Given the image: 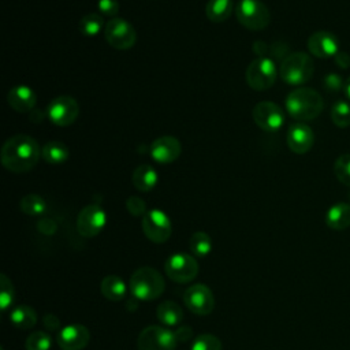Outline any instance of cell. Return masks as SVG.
<instances>
[{
  "mask_svg": "<svg viewBox=\"0 0 350 350\" xmlns=\"http://www.w3.org/2000/svg\"><path fill=\"white\" fill-rule=\"evenodd\" d=\"M41 157L38 142L26 134L10 137L1 146V164L11 172L22 174L30 171Z\"/></svg>",
  "mask_w": 350,
  "mask_h": 350,
  "instance_id": "1",
  "label": "cell"
},
{
  "mask_svg": "<svg viewBox=\"0 0 350 350\" xmlns=\"http://www.w3.org/2000/svg\"><path fill=\"white\" fill-rule=\"evenodd\" d=\"M324 108L323 97L312 88H298L286 97L287 113L299 120L308 122L316 119Z\"/></svg>",
  "mask_w": 350,
  "mask_h": 350,
  "instance_id": "2",
  "label": "cell"
},
{
  "mask_svg": "<svg viewBox=\"0 0 350 350\" xmlns=\"http://www.w3.org/2000/svg\"><path fill=\"white\" fill-rule=\"evenodd\" d=\"M165 288L161 273L150 267H142L134 271L130 278V291L139 301H152L159 298Z\"/></svg>",
  "mask_w": 350,
  "mask_h": 350,
  "instance_id": "3",
  "label": "cell"
},
{
  "mask_svg": "<svg viewBox=\"0 0 350 350\" xmlns=\"http://www.w3.org/2000/svg\"><path fill=\"white\" fill-rule=\"evenodd\" d=\"M314 71L312 57L305 52H293L286 56L280 64L279 75L287 85L299 86L306 83Z\"/></svg>",
  "mask_w": 350,
  "mask_h": 350,
  "instance_id": "4",
  "label": "cell"
},
{
  "mask_svg": "<svg viewBox=\"0 0 350 350\" xmlns=\"http://www.w3.org/2000/svg\"><path fill=\"white\" fill-rule=\"evenodd\" d=\"M238 22L249 30H262L271 21L267 5L260 0H241L235 8Z\"/></svg>",
  "mask_w": 350,
  "mask_h": 350,
  "instance_id": "5",
  "label": "cell"
},
{
  "mask_svg": "<svg viewBox=\"0 0 350 350\" xmlns=\"http://www.w3.org/2000/svg\"><path fill=\"white\" fill-rule=\"evenodd\" d=\"M278 77V70L275 63L269 57L260 56L252 60L246 68L245 78L247 85L253 90H267L269 89Z\"/></svg>",
  "mask_w": 350,
  "mask_h": 350,
  "instance_id": "6",
  "label": "cell"
},
{
  "mask_svg": "<svg viewBox=\"0 0 350 350\" xmlns=\"http://www.w3.org/2000/svg\"><path fill=\"white\" fill-rule=\"evenodd\" d=\"M178 345L175 332L160 325L144 328L137 340L138 350H175Z\"/></svg>",
  "mask_w": 350,
  "mask_h": 350,
  "instance_id": "7",
  "label": "cell"
},
{
  "mask_svg": "<svg viewBox=\"0 0 350 350\" xmlns=\"http://www.w3.org/2000/svg\"><path fill=\"white\" fill-rule=\"evenodd\" d=\"M104 36L107 42L115 48V49H120V51H126L130 49L137 40V33L133 27L131 23H129L126 19L123 18H111L105 27H104Z\"/></svg>",
  "mask_w": 350,
  "mask_h": 350,
  "instance_id": "8",
  "label": "cell"
},
{
  "mask_svg": "<svg viewBox=\"0 0 350 350\" xmlns=\"http://www.w3.org/2000/svg\"><path fill=\"white\" fill-rule=\"evenodd\" d=\"M142 231L154 243H164L172 232V224L167 213L160 209H150L142 216Z\"/></svg>",
  "mask_w": 350,
  "mask_h": 350,
  "instance_id": "9",
  "label": "cell"
},
{
  "mask_svg": "<svg viewBox=\"0 0 350 350\" xmlns=\"http://www.w3.org/2000/svg\"><path fill=\"white\" fill-rule=\"evenodd\" d=\"M164 271L171 280L176 283H187L197 276L198 264L190 254L175 253L167 258Z\"/></svg>",
  "mask_w": 350,
  "mask_h": 350,
  "instance_id": "10",
  "label": "cell"
},
{
  "mask_svg": "<svg viewBox=\"0 0 350 350\" xmlns=\"http://www.w3.org/2000/svg\"><path fill=\"white\" fill-rule=\"evenodd\" d=\"M107 224V213L97 204L83 206L77 217V230L85 238L98 235Z\"/></svg>",
  "mask_w": 350,
  "mask_h": 350,
  "instance_id": "11",
  "label": "cell"
},
{
  "mask_svg": "<svg viewBox=\"0 0 350 350\" xmlns=\"http://www.w3.org/2000/svg\"><path fill=\"white\" fill-rule=\"evenodd\" d=\"M252 116L254 123L264 131H278L284 123L283 109L272 101H260L253 107Z\"/></svg>",
  "mask_w": 350,
  "mask_h": 350,
  "instance_id": "12",
  "label": "cell"
},
{
  "mask_svg": "<svg viewBox=\"0 0 350 350\" xmlns=\"http://www.w3.org/2000/svg\"><path fill=\"white\" fill-rule=\"evenodd\" d=\"M79 107L75 98L67 94L55 97L48 105V118L56 126L66 127L75 122L78 118Z\"/></svg>",
  "mask_w": 350,
  "mask_h": 350,
  "instance_id": "13",
  "label": "cell"
},
{
  "mask_svg": "<svg viewBox=\"0 0 350 350\" xmlns=\"http://www.w3.org/2000/svg\"><path fill=\"white\" fill-rule=\"evenodd\" d=\"M183 302L190 312L198 316H206L215 308L213 293L208 286L202 283L190 286L185 293Z\"/></svg>",
  "mask_w": 350,
  "mask_h": 350,
  "instance_id": "14",
  "label": "cell"
},
{
  "mask_svg": "<svg viewBox=\"0 0 350 350\" xmlns=\"http://www.w3.org/2000/svg\"><path fill=\"white\" fill-rule=\"evenodd\" d=\"M308 49L319 59L335 57L339 52V41L335 34L320 30L308 38Z\"/></svg>",
  "mask_w": 350,
  "mask_h": 350,
  "instance_id": "15",
  "label": "cell"
},
{
  "mask_svg": "<svg viewBox=\"0 0 350 350\" xmlns=\"http://www.w3.org/2000/svg\"><path fill=\"white\" fill-rule=\"evenodd\" d=\"M89 329L82 324L66 325L56 336V342L62 350H82L89 343Z\"/></svg>",
  "mask_w": 350,
  "mask_h": 350,
  "instance_id": "16",
  "label": "cell"
},
{
  "mask_svg": "<svg viewBox=\"0 0 350 350\" xmlns=\"http://www.w3.org/2000/svg\"><path fill=\"white\" fill-rule=\"evenodd\" d=\"M286 141L291 152L297 154H304L312 149L314 144V134L308 124L299 122L288 127Z\"/></svg>",
  "mask_w": 350,
  "mask_h": 350,
  "instance_id": "17",
  "label": "cell"
},
{
  "mask_svg": "<svg viewBox=\"0 0 350 350\" xmlns=\"http://www.w3.org/2000/svg\"><path fill=\"white\" fill-rule=\"evenodd\" d=\"M182 152L180 142L171 135L156 138L150 145V156L160 164H170L175 161Z\"/></svg>",
  "mask_w": 350,
  "mask_h": 350,
  "instance_id": "18",
  "label": "cell"
},
{
  "mask_svg": "<svg viewBox=\"0 0 350 350\" xmlns=\"http://www.w3.org/2000/svg\"><path fill=\"white\" fill-rule=\"evenodd\" d=\"M7 103L16 112H29L37 103V96L33 89L25 85L14 86L7 94Z\"/></svg>",
  "mask_w": 350,
  "mask_h": 350,
  "instance_id": "19",
  "label": "cell"
},
{
  "mask_svg": "<svg viewBox=\"0 0 350 350\" xmlns=\"http://www.w3.org/2000/svg\"><path fill=\"white\" fill-rule=\"evenodd\" d=\"M325 224L336 231L350 227V205L346 202L332 205L325 213Z\"/></svg>",
  "mask_w": 350,
  "mask_h": 350,
  "instance_id": "20",
  "label": "cell"
},
{
  "mask_svg": "<svg viewBox=\"0 0 350 350\" xmlns=\"http://www.w3.org/2000/svg\"><path fill=\"white\" fill-rule=\"evenodd\" d=\"M157 180H159L157 172L149 164L138 165L131 175V182L134 187L139 191H150L156 186Z\"/></svg>",
  "mask_w": 350,
  "mask_h": 350,
  "instance_id": "21",
  "label": "cell"
},
{
  "mask_svg": "<svg viewBox=\"0 0 350 350\" xmlns=\"http://www.w3.org/2000/svg\"><path fill=\"white\" fill-rule=\"evenodd\" d=\"M100 290L107 299L116 302L124 298L127 293V286L122 278L116 275H108L101 280Z\"/></svg>",
  "mask_w": 350,
  "mask_h": 350,
  "instance_id": "22",
  "label": "cell"
},
{
  "mask_svg": "<svg viewBox=\"0 0 350 350\" xmlns=\"http://www.w3.org/2000/svg\"><path fill=\"white\" fill-rule=\"evenodd\" d=\"M157 319L161 324L167 325V327H174L178 325L182 319H183V310L182 308L174 302V301H164L157 306L156 310Z\"/></svg>",
  "mask_w": 350,
  "mask_h": 350,
  "instance_id": "23",
  "label": "cell"
},
{
  "mask_svg": "<svg viewBox=\"0 0 350 350\" xmlns=\"http://www.w3.org/2000/svg\"><path fill=\"white\" fill-rule=\"evenodd\" d=\"M10 320L19 329H30L37 323V313L29 305H19L11 310Z\"/></svg>",
  "mask_w": 350,
  "mask_h": 350,
  "instance_id": "24",
  "label": "cell"
},
{
  "mask_svg": "<svg viewBox=\"0 0 350 350\" xmlns=\"http://www.w3.org/2000/svg\"><path fill=\"white\" fill-rule=\"evenodd\" d=\"M70 156L67 145L60 141H49L41 148V157L49 164L64 163Z\"/></svg>",
  "mask_w": 350,
  "mask_h": 350,
  "instance_id": "25",
  "label": "cell"
},
{
  "mask_svg": "<svg viewBox=\"0 0 350 350\" xmlns=\"http://www.w3.org/2000/svg\"><path fill=\"white\" fill-rule=\"evenodd\" d=\"M232 11V0H209L205 7L206 18L215 23L228 19Z\"/></svg>",
  "mask_w": 350,
  "mask_h": 350,
  "instance_id": "26",
  "label": "cell"
},
{
  "mask_svg": "<svg viewBox=\"0 0 350 350\" xmlns=\"http://www.w3.org/2000/svg\"><path fill=\"white\" fill-rule=\"evenodd\" d=\"M103 26H104L103 16L96 12L83 15L79 21V31L86 37L97 36L101 31Z\"/></svg>",
  "mask_w": 350,
  "mask_h": 350,
  "instance_id": "27",
  "label": "cell"
},
{
  "mask_svg": "<svg viewBox=\"0 0 350 350\" xmlns=\"http://www.w3.org/2000/svg\"><path fill=\"white\" fill-rule=\"evenodd\" d=\"M21 211L29 216H40L46 211V204L38 194H27L19 202Z\"/></svg>",
  "mask_w": 350,
  "mask_h": 350,
  "instance_id": "28",
  "label": "cell"
},
{
  "mask_svg": "<svg viewBox=\"0 0 350 350\" xmlns=\"http://www.w3.org/2000/svg\"><path fill=\"white\" fill-rule=\"evenodd\" d=\"M189 246H190V250L198 256V257H205L211 253L212 250V239L211 237L204 232V231H197L194 232L191 237H190V241H189Z\"/></svg>",
  "mask_w": 350,
  "mask_h": 350,
  "instance_id": "29",
  "label": "cell"
},
{
  "mask_svg": "<svg viewBox=\"0 0 350 350\" xmlns=\"http://www.w3.org/2000/svg\"><path fill=\"white\" fill-rule=\"evenodd\" d=\"M331 119L335 126L345 129L350 126V104L346 101H336L331 108Z\"/></svg>",
  "mask_w": 350,
  "mask_h": 350,
  "instance_id": "30",
  "label": "cell"
},
{
  "mask_svg": "<svg viewBox=\"0 0 350 350\" xmlns=\"http://www.w3.org/2000/svg\"><path fill=\"white\" fill-rule=\"evenodd\" d=\"M51 345H52V339L44 331L31 332L25 342L26 350H49Z\"/></svg>",
  "mask_w": 350,
  "mask_h": 350,
  "instance_id": "31",
  "label": "cell"
},
{
  "mask_svg": "<svg viewBox=\"0 0 350 350\" xmlns=\"http://www.w3.org/2000/svg\"><path fill=\"white\" fill-rule=\"evenodd\" d=\"M334 174L340 183L350 187V153L342 154L335 160Z\"/></svg>",
  "mask_w": 350,
  "mask_h": 350,
  "instance_id": "32",
  "label": "cell"
},
{
  "mask_svg": "<svg viewBox=\"0 0 350 350\" xmlns=\"http://www.w3.org/2000/svg\"><path fill=\"white\" fill-rule=\"evenodd\" d=\"M191 350H221V342L212 334H201L193 340Z\"/></svg>",
  "mask_w": 350,
  "mask_h": 350,
  "instance_id": "33",
  "label": "cell"
},
{
  "mask_svg": "<svg viewBox=\"0 0 350 350\" xmlns=\"http://www.w3.org/2000/svg\"><path fill=\"white\" fill-rule=\"evenodd\" d=\"M0 305H1V310H5L10 308V305L14 301V288H12V283L11 280L7 278L5 273L0 275Z\"/></svg>",
  "mask_w": 350,
  "mask_h": 350,
  "instance_id": "34",
  "label": "cell"
},
{
  "mask_svg": "<svg viewBox=\"0 0 350 350\" xmlns=\"http://www.w3.org/2000/svg\"><path fill=\"white\" fill-rule=\"evenodd\" d=\"M126 208L133 216H144L148 212L145 201L137 196H131L126 200Z\"/></svg>",
  "mask_w": 350,
  "mask_h": 350,
  "instance_id": "35",
  "label": "cell"
},
{
  "mask_svg": "<svg viewBox=\"0 0 350 350\" xmlns=\"http://www.w3.org/2000/svg\"><path fill=\"white\" fill-rule=\"evenodd\" d=\"M342 88H345V83H343V79H342V77L339 74L331 72V74L325 75V78H324V89L327 92L336 93Z\"/></svg>",
  "mask_w": 350,
  "mask_h": 350,
  "instance_id": "36",
  "label": "cell"
},
{
  "mask_svg": "<svg viewBox=\"0 0 350 350\" xmlns=\"http://www.w3.org/2000/svg\"><path fill=\"white\" fill-rule=\"evenodd\" d=\"M97 7L101 12V15L115 18V15L119 11V3L118 0H98Z\"/></svg>",
  "mask_w": 350,
  "mask_h": 350,
  "instance_id": "37",
  "label": "cell"
},
{
  "mask_svg": "<svg viewBox=\"0 0 350 350\" xmlns=\"http://www.w3.org/2000/svg\"><path fill=\"white\" fill-rule=\"evenodd\" d=\"M42 324L48 331H59L60 328V320L57 316L52 314V313H46L42 317Z\"/></svg>",
  "mask_w": 350,
  "mask_h": 350,
  "instance_id": "38",
  "label": "cell"
},
{
  "mask_svg": "<svg viewBox=\"0 0 350 350\" xmlns=\"http://www.w3.org/2000/svg\"><path fill=\"white\" fill-rule=\"evenodd\" d=\"M37 228L46 235H52L56 231V223L52 219H41L37 224Z\"/></svg>",
  "mask_w": 350,
  "mask_h": 350,
  "instance_id": "39",
  "label": "cell"
},
{
  "mask_svg": "<svg viewBox=\"0 0 350 350\" xmlns=\"http://www.w3.org/2000/svg\"><path fill=\"white\" fill-rule=\"evenodd\" d=\"M175 336H176L178 342H186V340H189L193 336V331H191V328L189 325H183V327L176 328Z\"/></svg>",
  "mask_w": 350,
  "mask_h": 350,
  "instance_id": "40",
  "label": "cell"
},
{
  "mask_svg": "<svg viewBox=\"0 0 350 350\" xmlns=\"http://www.w3.org/2000/svg\"><path fill=\"white\" fill-rule=\"evenodd\" d=\"M334 59H335V63H336L340 68H347V67L350 66V56H349V53H346V52L339 51Z\"/></svg>",
  "mask_w": 350,
  "mask_h": 350,
  "instance_id": "41",
  "label": "cell"
},
{
  "mask_svg": "<svg viewBox=\"0 0 350 350\" xmlns=\"http://www.w3.org/2000/svg\"><path fill=\"white\" fill-rule=\"evenodd\" d=\"M345 93H346V96L350 98V77L346 79V82H345Z\"/></svg>",
  "mask_w": 350,
  "mask_h": 350,
  "instance_id": "42",
  "label": "cell"
}]
</instances>
